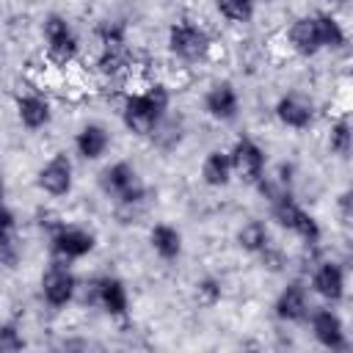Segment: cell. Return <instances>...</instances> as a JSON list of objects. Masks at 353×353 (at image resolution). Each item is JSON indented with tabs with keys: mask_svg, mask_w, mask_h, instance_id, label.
Wrapping results in <instances>:
<instances>
[{
	"mask_svg": "<svg viewBox=\"0 0 353 353\" xmlns=\"http://www.w3.org/2000/svg\"><path fill=\"white\" fill-rule=\"evenodd\" d=\"M281 44L290 55L312 61L317 55H336L347 50V28L334 8L306 11L292 17L281 30Z\"/></svg>",
	"mask_w": 353,
	"mask_h": 353,
	"instance_id": "obj_1",
	"label": "cell"
},
{
	"mask_svg": "<svg viewBox=\"0 0 353 353\" xmlns=\"http://www.w3.org/2000/svg\"><path fill=\"white\" fill-rule=\"evenodd\" d=\"M171 110H174V91L165 80L157 77L127 85L119 99V121L124 132L138 141H149Z\"/></svg>",
	"mask_w": 353,
	"mask_h": 353,
	"instance_id": "obj_2",
	"label": "cell"
},
{
	"mask_svg": "<svg viewBox=\"0 0 353 353\" xmlns=\"http://www.w3.org/2000/svg\"><path fill=\"white\" fill-rule=\"evenodd\" d=\"M254 190L265 201L268 218H270V223L276 229H281L284 234L298 240L306 251H317L320 248V243H323V223L317 221V215L312 210H306L301 204L295 190H279L276 185L268 182V176L262 182H256Z\"/></svg>",
	"mask_w": 353,
	"mask_h": 353,
	"instance_id": "obj_3",
	"label": "cell"
},
{
	"mask_svg": "<svg viewBox=\"0 0 353 353\" xmlns=\"http://www.w3.org/2000/svg\"><path fill=\"white\" fill-rule=\"evenodd\" d=\"M97 188L99 193L110 201L113 215L121 223H135V218L146 210L149 204V185L141 174V168L132 160H110L99 168L97 174Z\"/></svg>",
	"mask_w": 353,
	"mask_h": 353,
	"instance_id": "obj_4",
	"label": "cell"
},
{
	"mask_svg": "<svg viewBox=\"0 0 353 353\" xmlns=\"http://www.w3.org/2000/svg\"><path fill=\"white\" fill-rule=\"evenodd\" d=\"M165 52L174 63L182 66H204L215 55V36L204 19L193 14H182L165 28Z\"/></svg>",
	"mask_w": 353,
	"mask_h": 353,
	"instance_id": "obj_5",
	"label": "cell"
},
{
	"mask_svg": "<svg viewBox=\"0 0 353 353\" xmlns=\"http://www.w3.org/2000/svg\"><path fill=\"white\" fill-rule=\"evenodd\" d=\"M41 50L52 66H74L83 55V36L66 14L50 11L41 19Z\"/></svg>",
	"mask_w": 353,
	"mask_h": 353,
	"instance_id": "obj_6",
	"label": "cell"
},
{
	"mask_svg": "<svg viewBox=\"0 0 353 353\" xmlns=\"http://www.w3.org/2000/svg\"><path fill=\"white\" fill-rule=\"evenodd\" d=\"M77 301L83 306H91V309H99L105 317L116 320V323H124L130 317V309H132V301H130V287L121 276L116 273H102L97 279H91L88 284H80V295Z\"/></svg>",
	"mask_w": 353,
	"mask_h": 353,
	"instance_id": "obj_7",
	"label": "cell"
},
{
	"mask_svg": "<svg viewBox=\"0 0 353 353\" xmlns=\"http://www.w3.org/2000/svg\"><path fill=\"white\" fill-rule=\"evenodd\" d=\"M80 276L74 273V265L69 262H61V259H52L41 268L39 273V301L50 309V312H66L69 306L77 303V295H80Z\"/></svg>",
	"mask_w": 353,
	"mask_h": 353,
	"instance_id": "obj_8",
	"label": "cell"
},
{
	"mask_svg": "<svg viewBox=\"0 0 353 353\" xmlns=\"http://www.w3.org/2000/svg\"><path fill=\"white\" fill-rule=\"evenodd\" d=\"M44 237H47L50 256L61 259V262H69V265H77V262L88 259L99 245V237L91 226L72 223V221H63V218Z\"/></svg>",
	"mask_w": 353,
	"mask_h": 353,
	"instance_id": "obj_9",
	"label": "cell"
},
{
	"mask_svg": "<svg viewBox=\"0 0 353 353\" xmlns=\"http://www.w3.org/2000/svg\"><path fill=\"white\" fill-rule=\"evenodd\" d=\"M33 185L41 196L52 199V201H61V199H69L74 193V185H77V165H74V154L66 152V149H58L52 152L33 174Z\"/></svg>",
	"mask_w": 353,
	"mask_h": 353,
	"instance_id": "obj_10",
	"label": "cell"
},
{
	"mask_svg": "<svg viewBox=\"0 0 353 353\" xmlns=\"http://www.w3.org/2000/svg\"><path fill=\"white\" fill-rule=\"evenodd\" d=\"M309 284L312 298L328 306H342L347 298V265L336 256H317L309 268V276H303Z\"/></svg>",
	"mask_w": 353,
	"mask_h": 353,
	"instance_id": "obj_11",
	"label": "cell"
},
{
	"mask_svg": "<svg viewBox=\"0 0 353 353\" xmlns=\"http://www.w3.org/2000/svg\"><path fill=\"white\" fill-rule=\"evenodd\" d=\"M229 160H232V171H234V179L254 188L256 182L265 179L268 168H270V157H268V149L248 132H240L232 146H229Z\"/></svg>",
	"mask_w": 353,
	"mask_h": 353,
	"instance_id": "obj_12",
	"label": "cell"
},
{
	"mask_svg": "<svg viewBox=\"0 0 353 353\" xmlns=\"http://www.w3.org/2000/svg\"><path fill=\"white\" fill-rule=\"evenodd\" d=\"M314 306V298L309 292V284L303 276H290L279 292L273 295V303H270V314L276 317V323L281 325H303L309 312Z\"/></svg>",
	"mask_w": 353,
	"mask_h": 353,
	"instance_id": "obj_13",
	"label": "cell"
},
{
	"mask_svg": "<svg viewBox=\"0 0 353 353\" xmlns=\"http://www.w3.org/2000/svg\"><path fill=\"white\" fill-rule=\"evenodd\" d=\"M273 119L281 130H290V132H309L314 124H317V116H320V108L314 102L312 94L306 91H281L273 102Z\"/></svg>",
	"mask_w": 353,
	"mask_h": 353,
	"instance_id": "obj_14",
	"label": "cell"
},
{
	"mask_svg": "<svg viewBox=\"0 0 353 353\" xmlns=\"http://www.w3.org/2000/svg\"><path fill=\"white\" fill-rule=\"evenodd\" d=\"M303 325L309 328V336L314 339V345L323 347V350L342 353V350L350 347V334H347L345 317L339 314L336 306H328V303L312 306V312H309Z\"/></svg>",
	"mask_w": 353,
	"mask_h": 353,
	"instance_id": "obj_15",
	"label": "cell"
},
{
	"mask_svg": "<svg viewBox=\"0 0 353 353\" xmlns=\"http://www.w3.org/2000/svg\"><path fill=\"white\" fill-rule=\"evenodd\" d=\"M201 110L215 124H234L243 113V97L240 88L229 77L212 80L201 94Z\"/></svg>",
	"mask_w": 353,
	"mask_h": 353,
	"instance_id": "obj_16",
	"label": "cell"
},
{
	"mask_svg": "<svg viewBox=\"0 0 353 353\" xmlns=\"http://www.w3.org/2000/svg\"><path fill=\"white\" fill-rule=\"evenodd\" d=\"M14 119L25 132H44L55 121V105L41 88H25L14 97Z\"/></svg>",
	"mask_w": 353,
	"mask_h": 353,
	"instance_id": "obj_17",
	"label": "cell"
},
{
	"mask_svg": "<svg viewBox=\"0 0 353 353\" xmlns=\"http://www.w3.org/2000/svg\"><path fill=\"white\" fill-rule=\"evenodd\" d=\"M113 149V130L99 119H85L72 135V154L83 163H99Z\"/></svg>",
	"mask_w": 353,
	"mask_h": 353,
	"instance_id": "obj_18",
	"label": "cell"
},
{
	"mask_svg": "<svg viewBox=\"0 0 353 353\" xmlns=\"http://www.w3.org/2000/svg\"><path fill=\"white\" fill-rule=\"evenodd\" d=\"M146 243H149V251L165 265L179 262L185 254V234L171 221H154L146 232Z\"/></svg>",
	"mask_w": 353,
	"mask_h": 353,
	"instance_id": "obj_19",
	"label": "cell"
},
{
	"mask_svg": "<svg viewBox=\"0 0 353 353\" xmlns=\"http://www.w3.org/2000/svg\"><path fill=\"white\" fill-rule=\"evenodd\" d=\"M199 182H201L207 190H226V188L234 182L229 149L212 146V149L204 152V157H201V163H199Z\"/></svg>",
	"mask_w": 353,
	"mask_h": 353,
	"instance_id": "obj_20",
	"label": "cell"
},
{
	"mask_svg": "<svg viewBox=\"0 0 353 353\" xmlns=\"http://www.w3.org/2000/svg\"><path fill=\"white\" fill-rule=\"evenodd\" d=\"M22 259L19 245V218L8 201H0V268L14 270Z\"/></svg>",
	"mask_w": 353,
	"mask_h": 353,
	"instance_id": "obj_21",
	"label": "cell"
},
{
	"mask_svg": "<svg viewBox=\"0 0 353 353\" xmlns=\"http://www.w3.org/2000/svg\"><path fill=\"white\" fill-rule=\"evenodd\" d=\"M276 243V237H273V229H270V223L265 221V218H248V221H243L237 229H234V245L243 251V254H248V256H259L268 245H273Z\"/></svg>",
	"mask_w": 353,
	"mask_h": 353,
	"instance_id": "obj_22",
	"label": "cell"
},
{
	"mask_svg": "<svg viewBox=\"0 0 353 353\" xmlns=\"http://www.w3.org/2000/svg\"><path fill=\"white\" fill-rule=\"evenodd\" d=\"M325 152L339 160L347 163L350 152H353V127H350V116L342 110L339 116L331 119V124L325 127Z\"/></svg>",
	"mask_w": 353,
	"mask_h": 353,
	"instance_id": "obj_23",
	"label": "cell"
},
{
	"mask_svg": "<svg viewBox=\"0 0 353 353\" xmlns=\"http://www.w3.org/2000/svg\"><path fill=\"white\" fill-rule=\"evenodd\" d=\"M185 132H188V127H185V119L182 116H176L174 110L163 119V124L152 132V138L146 141V143H152L157 152H163V154H168V152H176L179 146H182V141H185Z\"/></svg>",
	"mask_w": 353,
	"mask_h": 353,
	"instance_id": "obj_24",
	"label": "cell"
},
{
	"mask_svg": "<svg viewBox=\"0 0 353 353\" xmlns=\"http://www.w3.org/2000/svg\"><path fill=\"white\" fill-rule=\"evenodd\" d=\"M212 8L226 25L245 28V25H251L256 19L259 0H212Z\"/></svg>",
	"mask_w": 353,
	"mask_h": 353,
	"instance_id": "obj_25",
	"label": "cell"
},
{
	"mask_svg": "<svg viewBox=\"0 0 353 353\" xmlns=\"http://www.w3.org/2000/svg\"><path fill=\"white\" fill-rule=\"evenodd\" d=\"M193 298H196V303H201V306H207V309L218 306V303L223 301V281H221L218 276H212V273L199 276V279L193 281Z\"/></svg>",
	"mask_w": 353,
	"mask_h": 353,
	"instance_id": "obj_26",
	"label": "cell"
},
{
	"mask_svg": "<svg viewBox=\"0 0 353 353\" xmlns=\"http://www.w3.org/2000/svg\"><path fill=\"white\" fill-rule=\"evenodd\" d=\"M256 262H259V268L268 270V273H287V268H290V254H287L279 243H273V245H268V248L256 256Z\"/></svg>",
	"mask_w": 353,
	"mask_h": 353,
	"instance_id": "obj_27",
	"label": "cell"
},
{
	"mask_svg": "<svg viewBox=\"0 0 353 353\" xmlns=\"http://www.w3.org/2000/svg\"><path fill=\"white\" fill-rule=\"evenodd\" d=\"M25 347V336L19 331L17 323L6 320L0 323V353H14V350H22Z\"/></svg>",
	"mask_w": 353,
	"mask_h": 353,
	"instance_id": "obj_28",
	"label": "cell"
},
{
	"mask_svg": "<svg viewBox=\"0 0 353 353\" xmlns=\"http://www.w3.org/2000/svg\"><path fill=\"white\" fill-rule=\"evenodd\" d=\"M334 207H336V218H339V223L347 226V223L353 221V190H350V188L339 190V196L334 199Z\"/></svg>",
	"mask_w": 353,
	"mask_h": 353,
	"instance_id": "obj_29",
	"label": "cell"
},
{
	"mask_svg": "<svg viewBox=\"0 0 353 353\" xmlns=\"http://www.w3.org/2000/svg\"><path fill=\"white\" fill-rule=\"evenodd\" d=\"M8 199V182H6V171L0 168V201Z\"/></svg>",
	"mask_w": 353,
	"mask_h": 353,
	"instance_id": "obj_30",
	"label": "cell"
},
{
	"mask_svg": "<svg viewBox=\"0 0 353 353\" xmlns=\"http://www.w3.org/2000/svg\"><path fill=\"white\" fill-rule=\"evenodd\" d=\"M323 3H328V8H342V6H347V0H323Z\"/></svg>",
	"mask_w": 353,
	"mask_h": 353,
	"instance_id": "obj_31",
	"label": "cell"
},
{
	"mask_svg": "<svg viewBox=\"0 0 353 353\" xmlns=\"http://www.w3.org/2000/svg\"><path fill=\"white\" fill-rule=\"evenodd\" d=\"M259 3H276V0H259Z\"/></svg>",
	"mask_w": 353,
	"mask_h": 353,
	"instance_id": "obj_32",
	"label": "cell"
}]
</instances>
